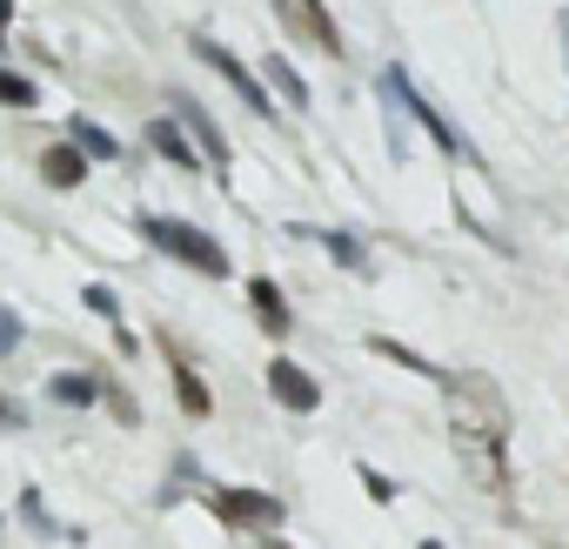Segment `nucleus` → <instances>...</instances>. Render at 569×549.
Returning a JSON list of instances; mask_svg holds the SVG:
<instances>
[{
    "label": "nucleus",
    "mask_w": 569,
    "mask_h": 549,
    "mask_svg": "<svg viewBox=\"0 0 569 549\" xmlns=\"http://www.w3.org/2000/svg\"><path fill=\"white\" fill-rule=\"evenodd\" d=\"M442 389H449V442H456L462 469L482 489L509 496V409H502V389L482 369L449 376Z\"/></svg>",
    "instance_id": "1"
},
{
    "label": "nucleus",
    "mask_w": 569,
    "mask_h": 549,
    "mask_svg": "<svg viewBox=\"0 0 569 549\" xmlns=\"http://www.w3.org/2000/svg\"><path fill=\"white\" fill-rule=\"evenodd\" d=\"M141 234H148L161 254L188 261L194 274H228V248H221L208 228H194V221H174V214H141Z\"/></svg>",
    "instance_id": "2"
},
{
    "label": "nucleus",
    "mask_w": 569,
    "mask_h": 549,
    "mask_svg": "<svg viewBox=\"0 0 569 549\" xmlns=\"http://www.w3.org/2000/svg\"><path fill=\"white\" fill-rule=\"evenodd\" d=\"M188 48H194V61H208V68H214V74H221V81H228V88L241 94V108H248V114H261V121H274V94L261 88V74H254L248 61H234V54H228V48H221L214 34H194Z\"/></svg>",
    "instance_id": "3"
},
{
    "label": "nucleus",
    "mask_w": 569,
    "mask_h": 549,
    "mask_svg": "<svg viewBox=\"0 0 569 549\" xmlns=\"http://www.w3.org/2000/svg\"><path fill=\"white\" fill-rule=\"evenodd\" d=\"M382 101H396L409 121H422V128H429V141H436L442 154H469V141L456 134V121H449V114H436V108L416 94V81H409L402 68H382Z\"/></svg>",
    "instance_id": "4"
},
{
    "label": "nucleus",
    "mask_w": 569,
    "mask_h": 549,
    "mask_svg": "<svg viewBox=\"0 0 569 549\" xmlns=\"http://www.w3.org/2000/svg\"><path fill=\"white\" fill-rule=\"evenodd\" d=\"M208 509L228 522V529H274L281 516V496H268V489H234V482H221V489H208Z\"/></svg>",
    "instance_id": "5"
},
{
    "label": "nucleus",
    "mask_w": 569,
    "mask_h": 549,
    "mask_svg": "<svg viewBox=\"0 0 569 549\" xmlns=\"http://www.w3.org/2000/svg\"><path fill=\"white\" fill-rule=\"evenodd\" d=\"M268 396L289 409V416H316V409H322V382H316L296 356H274V362H268Z\"/></svg>",
    "instance_id": "6"
},
{
    "label": "nucleus",
    "mask_w": 569,
    "mask_h": 549,
    "mask_svg": "<svg viewBox=\"0 0 569 549\" xmlns=\"http://www.w3.org/2000/svg\"><path fill=\"white\" fill-rule=\"evenodd\" d=\"M274 14L289 21L296 34H309V41H316L329 61H342V54H349V41H342V28L329 21V8H322V0H274Z\"/></svg>",
    "instance_id": "7"
},
{
    "label": "nucleus",
    "mask_w": 569,
    "mask_h": 549,
    "mask_svg": "<svg viewBox=\"0 0 569 549\" xmlns=\"http://www.w3.org/2000/svg\"><path fill=\"white\" fill-rule=\"evenodd\" d=\"M161 349H168V382H174V402L201 422V416H214V396H208V382H201V369L174 349V336H161Z\"/></svg>",
    "instance_id": "8"
},
{
    "label": "nucleus",
    "mask_w": 569,
    "mask_h": 549,
    "mask_svg": "<svg viewBox=\"0 0 569 549\" xmlns=\"http://www.w3.org/2000/svg\"><path fill=\"white\" fill-rule=\"evenodd\" d=\"M174 114L188 121V134H194V154H201L208 168H221V174H228V161H234V154H228V141L214 134V121H208V108H201L194 94H174Z\"/></svg>",
    "instance_id": "9"
},
{
    "label": "nucleus",
    "mask_w": 569,
    "mask_h": 549,
    "mask_svg": "<svg viewBox=\"0 0 569 549\" xmlns=\"http://www.w3.org/2000/svg\"><path fill=\"white\" fill-rule=\"evenodd\" d=\"M248 309H254V322H261L268 342H289L296 316H289V302H281V289L268 282V274H254V282H248Z\"/></svg>",
    "instance_id": "10"
},
{
    "label": "nucleus",
    "mask_w": 569,
    "mask_h": 549,
    "mask_svg": "<svg viewBox=\"0 0 569 549\" xmlns=\"http://www.w3.org/2000/svg\"><path fill=\"white\" fill-rule=\"evenodd\" d=\"M61 141H74V148H81V161H121V141H114L101 121H88V114H74V121L61 128Z\"/></svg>",
    "instance_id": "11"
},
{
    "label": "nucleus",
    "mask_w": 569,
    "mask_h": 549,
    "mask_svg": "<svg viewBox=\"0 0 569 549\" xmlns=\"http://www.w3.org/2000/svg\"><path fill=\"white\" fill-rule=\"evenodd\" d=\"M148 148H154L161 161H174V168H201V154H194V141L181 134V121H174V114L148 121Z\"/></svg>",
    "instance_id": "12"
},
{
    "label": "nucleus",
    "mask_w": 569,
    "mask_h": 549,
    "mask_svg": "<svg viewBox=\"0 0 569 549\" xmlns=\"http://www.w3.org/2000/svg\"><path fill=\"white\" fill-rule=\"evenodd\" d=\"M41 181H48V188H81V181H88V161H81V148H74V141H54V148H41Z\"/></svg>",
    "instance_id": "13"
},
{
    "label": "nucleus",
    "mask_w": 569,
    "mask_h": 549,
    "mask_svg": "<svg viewBox=\"0 0 569 549\" xmlns=\"http://www.w3.org/2000/svg\"><path fill=\"white\" fill-rule=\"evenodd\" d=\"M268 81H274V88H281V101H289V108H296V114H302V108H309V81H302V74H296V68H289V61H281V54H268V61H261V88H268Z\"/></svg>",
    "instance_id": "14"
},
{
    "label": "nucleus",
    "mask_w": 569,
    "mask_h": 549,
    "mask_svg": "<svg viewBox=\"0 0 569 549\" xmlns=\"http://www.w3.org/2000/svg\"><path fill=\"white\" fill-rule=\"evenodd\" d=\"M101 396V382L94 376H81V369H61L54 382H48V402H68V409H88Z\"/></svg>",
    "instance_id": "15"
},
{
    "label": "nucleus",
    "mask_w": 569,
    "mask_h": 549,
    "mask_svg": "<svg viewBox=\"0 0 569 549\" xmlns=\"http://www.w3.org/2000/svg\"><path fill=\"white\" fill-rule=\"evenodd\" d=\"M369 349H376V356H389V362H402V369H416V376H429V382H449L436 362H422L416 349H402V342H389V336H369Z\"/></svg>",
    "instance_id": "16"
},
{
    "label": "nucleus",
    "mask_w": 569,
    "mask_h": 549,
    "mask_svg": "<svg viewBox=\"0 0 569 549\" xmlns=\"http://www.w3.org/2000/svg\"><path fill=\"white\" fill-rule=\"evenodd\" d=\"M322 248H329V254H336V261H342V268H356V274H362V268H369V248H362V241H356V234H342V228H329V234H322Z\"/></svg>",
    "instance_id": "17"
},
{
    "label": "nucleus",
    "mask_w": 569,
    "mask_h": 549,
    "mask_svg": "<svg viewBox=\"0 0 569 549\" xmlns=\"http://www.w3.org/2000/svg\"><path fill=\"white\" fill-rule=\"evenodd\" d=\"M0 101H8V108H34L41 88H34L28 74H14V68H0Z\"/></svg>",
    "instance_id": "18"
},
{
    "label": "nucleus",
    "mask_w": 569,
    "mask_h": 549,
    "mask_svg": "<svg viewBox=\"0 0 569 549\" xmlns=\"http://www.w3.org/2000/svg\"><path fill=\"white\" fill-rule=\"evenodd\" d=\"M81 302H88V309H94V316H108V322H114V329H121V296H114V289H108V282H88V289H81Z\"/></svg>",
    "instance_id": "19"
},
{
    "label": "nucleus",
    "mask_w": 569,
    "mask_h": 549,
    "mask_svg": "<svg viewBox=\"0 0 569 549\" xmlns=\"http://www.w3.org/2000/svg\"><path fill=\"white\" fill-rule=\"evenodd\" d=\"M362 489H369L376 502H396V482H389L382 469H369V462H362Z\"/></svg>",
    "instance_id": "20"
},
{
    "label": "nucleus",
    "mask_w": 569,
    "mask_h": 549,
    "mask_svg": "<svg viewBox=\"0 0 569 549\" xmlns=\"http://www.w3.org/2000/svg\"><path fill=\"white\" fill-rule=\"evenodd\" d=\"M14 342H21V316L0 309V356H14Z\"/></svg>",
    "instance_id": "21"
},
{
    "label": "nucleus",
    "mask_w": 569,
    "mask_h": 549,
    "mask_svg": "<svg viewBox=\"0 0 569 549\" xmlns=\"http://www.w3.org/2000/svg\"><path fill=\"white\" fill-rule=\"evenodd\" d=\"M14 28V0H0V34H8Z\"/></svg>",
    "instance_id": "22"
},
{
    "label": "nucleus",
    "mask_w": 569,
    "mask_h": 549,
    "mask_svg": "<svg viewBox=\"0 0 569 549\" xmlns=\"http://www.w3.org/2000/svg\"><path fill=\"white\" fill-rule=\"evenodd\" d=\"M0 422H21V409H8V396H0Z\"/></svg>",
    "instance_id": "23"
},
{
    "label": "nucleus",
    "mask_w": 569,
    "mask_h": 549,
    "mask_svg": "<svg viewBox=\"0 0 569 549\" xmlns=\"http://www.w3.org/2000/svg\"><path fill=\"white\" fill-rule=\"evenodd\" d=\"M562 54H569V8H562Z\"/></svg>",
    "instance_id": "24"
},
{
    "label": "nucleus",
    "mask_w": 569,
    "mask_h": 549,
    "mask_svg": "<svg viewBox=\"0 0 569 549\" xmlns=\"http://www.w3.org/2000/svg\"><path fill=\"white\" fill-rule=\"evenodd\" d=\"M261 549H289V542H281V536H268V542H261Z\"/></svg>",
    "instance_id": "25"
},
{
    "label": "nucleus",
    "mask_w": 569,
    "mask_h": 549,
    "mask_svg": "<svg viewBox=\"0 0 569 549\" xmlns=\"http://www.w3.org/2000/svg\"><path fill=\"white\" fill-rule=\"evenodd\" d=\"M416 549H442V542H436V536H429V542H416Z\"/></svg>",
    "instance_id": "26"
},
{
    "label": "nucleus",
    "mask_w": 569,
    "mask_h": 549,
    "mask_svg": "<svg viewBox=\"0 0 569 549\" xmlns=\"http://www.w3.org/2000/svg\"><path fill=\"white\" fill-rule=\"evenodd\" d=\"M0 48H8V34H0Z\"/></svg>",
    "instance_id": "27"
}]
</instances>
